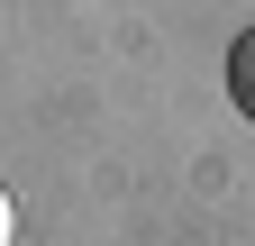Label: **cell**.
<instances>
[{
  "instance_id": "6da1fadb",
  "label": "cell",
  "mask_w": 255,
  "mask_h": 246,
  "mask_svg": "<svg viewBox=\"0 0 255 246\" xmlns=\"http://www.w3.org/2000/svg\"><path fill=\"white\" fill-rule=\"evenodd\" d=\"M228 101H237V119L255 128V27H246L237 46H228Z\"/></svg>"
},
{
  "instance_id": "7a4b0ae2",
  "label": "cell",
  "mask_w": 255,
  "mask_h": 246,
  "mask_svg": "<svg viewBox=\"0 0 255 246\" xmlns=\"http://www.w3.org/2000/svg\"><path fill=\"white\" fill-rule=\"evenodd\" d=\"M0 246H18V201L0 192Z\"/></svg>"
}]
</instances>
